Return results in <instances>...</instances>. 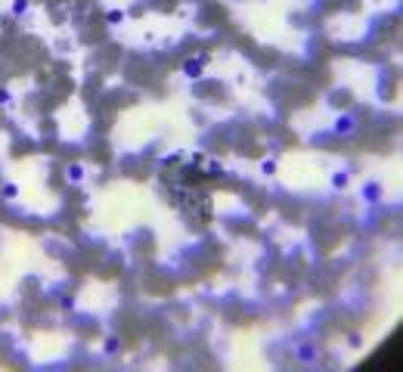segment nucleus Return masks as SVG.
Returning a JSON list of instances; mask_svg holds the SVG:
<instances>
[{"label": "nucleus", "mask_w": 403, "mask_h": 372, "mask_svg": "<svg viewBox=\"0 0 403 372\" xmlns=\"http://www.w3.org/2000/svg\"><path fill=\"white\" fill-rule=\"evenodd\" d=\"M332 134H335V137H354L357 134V118L348 115V112H341L338 118L332 121Z\"/></svg>", "instance_id": "f257e3e1"}, {"label": "nucleus", "mask_w": 403, "mask_h": 372, "mask_svg": "<svg viewBox=\"0 0 403 372\" xmlns=\"http://www.w3.org/2000/svg\"><path fill=\"white\" fill-rule=\"evenodd\" d=\"M360 195H363V202H366V205H378V202H382V195H385V186L378 183V180H366Z\"/></svg>", "instance_id": "f03ea898"}, {"label": "nucleus", "mask_w": 403, "mask_h": 372, "mask_svg": "<svg viewBox=\"0 0 403 372\" xmlns=\"http://www.w3.org/2000/svg\"><path fill=\"white\" fill-rule=\"evenodd\" d=\"M205 65H208V53H202V56H195V59H186V62H183V75L195 81V78L205 72Z\"/></svg>", "instance_id": "7ed1b4c3"}, {"label": "nucleus", "mask_w": 403, "mask_h": 372, "mask_svg": "<svg viewBox=\"0 0 403 372\" xmlns=\"http://www.w3.org/2000/svg\"><path fill=\"white\" fill-rule=\"evenodd\" d=\"M84 177H87V168L81 165V161H72V165L65 168V180H68V183H81Z\"/></svg>", "instance_id": "20e7f679"}, {"label": "nucleus", "mask_w": 403, "mask_h": 372, "mask_svg": "<svg viewBox=\"0 0 403 372\" xmlns=\"http://www.w3.org/2000/svg\"><path fill=\"white\" fill-rule=\"evenodd\" d=\"M348 183H351V174L348 171H335V174H332V189H348Z\"/></svg>", "instance_id": "39448f33"}, {"label": "nucleus", "mask_w": 403, "mask_h": 372, "mask_svg": "<svg viewBox=\"0 0 403 372\" xmlns=\"http://www.w3.org/2000/svg\"><path fill=\"white\" fill-rule=\"evenodd\" d=\"M298 360H301V363H313L316 360V347L313 344H301L298 347Z\"/></svg>", "instance_id": "423d86ee"}, {"label": "nucleus", "mask_w": 403, "mask_h": 372, "mask_svg": "<svg viewBox=\"0 0 403 372\" xmlns=\"http://www.w3.org/2000/svg\"><path fill=\"white\" fill-rule=\"evenodd\" d=\"M102 351H106L109 357H115V354L121 351V338H118V335H109V338L102 341Z\"/></svg>", "instance_id": "0eeeda50"}, {"label": "nucleus", "mask_w": 403, "mask_h": 372, "mask_svg": "<svg viewBox=\"0 0 403 372\" xmlns=\"http://www.w3.org/2000/svg\"><path fill=\"white\" fill-rule=\"evenodd\" d=\"M0 195H3V199H16V195H19V186H16V183H3V186H0Z\"/></svg>", "instance_id": "6e6552de"}, {"label": "nucleus", "mask_w": 403, "mask_h": 372, "mask_svg": "<svg viewBox=\"0 0 403 372\" xmlns=\"http://www.w3.org/2000/svg\"><path fill=\"white\" fill-rule=\"evenodd\" d=\"M205 171H208V177H224V165H221V161H208V168H205Z\"/></svg>", "instance_id": "1a4fd4ad"}, {"label": "nucleus", "mask_w": 403, "mask_h": 372, "mask_svg": "<svg viewBox=\"0 0 403 372\" xmlns=\"http://www.w3.org/2000/svg\"><path fill=\"white\" fill-rule=\"evenodd\" d=\"M276 168H279V165H276L273 158H267V161L261 165V174H264V177H273V174H276Z\"/></svg>", "instance_id": "9d476101"}, {"label": "nucleus", "mask_w": 403, "mask_h": 372, "mask_svg": "<svg viewBox=\"0 0 403 372\" xmlns=\"http://www.w3.org/2000/svg\"><path fill=\"white\" fill-rule=\"evenodd\" d=\"M106 22H109V25H118V22H124V13H121V9H109Z\"/></svg>", "instance_id": "9b49d317"}, {"label": "nucleus", "mask_w": 403, "mask_h": 372, "mask_svg": "<svg viewBox=\"0 0 403 372\" xmlns=\"http://www.w3.org/2000/svg\"><path fill=\"white\" fill-rule=\"evenodd\" d=\"M28 13V0H13V16Z\"/></svg>", "instance_id": "f8f14e48"}, {"label": "nucleus", "mask_w": 403, "mask_h": 372, "mask_svg": "<svg viewBox=\"0 0 403 372\" xmlns=\"http://www.w3.org/2000/svg\"><path fill=\"white\" fill-rule=\"evenodd\" d=\"M13 102V93H9V87H0V106H9Z\"/></svg>", "instance_id": "ddd939ff"}, {"label": "nucleus", "mask_w": 403, "mask_h": 372, "mask_svg": "<svg viewBox=\"0 0 403 372\" xmlns=\"http://www.w3.org/2000/svg\"><path fill=\"white\" fill-rule=\"evenodd\" d=\"M180 158H183L180 152H168V155H165V158H161V161H165V165H177V161H180Z\"/></svg>", "instance_id": "4468645a"}, {"label": "nucleus", "mask_w": 403, "mask_h": 372, "mask_svg": "<svg viewBox=\"0 0 403 372\" xmlns=\"http://www.w3.org/2000/svg\"><path fill=\"white\" fill-rule=\"evenodd\" d=\"M59 304H62V310H75V298H62Z\"/></svg>", "instance_id": "2eb2a0df"}]
</instances>
